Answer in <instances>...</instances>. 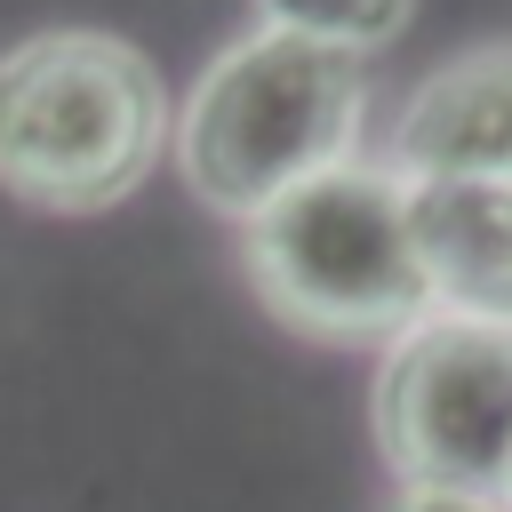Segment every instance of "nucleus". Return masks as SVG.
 Returning <instances> with one entry per match:
<instances>
[{
    "mask_svg": "<svg viewBox=\"0 0 512 512\" xmlns=\"http://www.w3.org/2000/svg\"><path fill=\"white\" fill-rule=\"evenodd\" d=\"M392 512H512V504H488V496H456V488H400Z\"/></svg>",
    "mask_w": 512,
    "mask_h": 512,
    "instance_id": "6e6552de",
    "label": "nucleus"
},
{
    "mask_svg": "<svg viewBox=\"0 0 512 512\" xmlns=\"http://www.w3.org/2000/svg\"><path fill=\"white\" fill-rule=\"evenodd\" d=\"M384 168L400 184H512V40L448 56L392 120Z\"/></svg>",
    "mask_w": 512,
    "mask_h": 512,
    "instance_id": "39448f33",
    "label": "nucleus"
},
{
    "mask_svg": "<svg viewBox=\"0 0 512 512\" xmlns=\"http://www.w3.org/2000/svg\"><path fill=\"white\" fill-rule=\"evenodd\" d=\"M408 8L416 0H256V32H288V40H312V48L368 56L408 24Z\"/></svg>",
    "mask_w": 512,
    "mask_h": 512,
    "instance_id": "0eeeda50",
    "label": "nucleus"
},
{
    "mask_svg": "<svg viewBox=\"0 0 512 512\" xmlns=\"http://www.w3.org/2000/svg\"><path fill=\"white\" fill-rule=\"evenodd\" d=\"M432 312L512 328V184H408Z\"/></svg>",
    "mask_w": 512,
    "mask_h": 512,
    "instance_id": "423d86ee",
    "label": "nucleus"
},
{
    "mask_svg": "<svg viewBox=\"0 0 512 512\" xmlns=\"http://www.w3.org/2000/svg\"><path fill=\"white\" fill-rule=\"evenodd\" d=\"M256 296L320 344H400L424 312V264L408 232V184L384 160H344L240 224Z\"/></svg>",
    "mask_w": 512,
    "mask_h": 512,
    "instance_id": "7ed1b4c3",
    "label": "nucleus"
},
{
    "mask_svg": "<svg viewBox=\"0 0 512 512\" xmlns=\"http://www.w3.org/2000/svg\"><path fill=\"white\" fill-rule=\"evenodd\" d=\"M168 136V80L120 32L56 24L0 48V192H16L24 208H120L152 176Z\"/></svg>",
    "mask_w": 512,
    "mask_h": 512,
    "instance_id": "f257e3e1",
    "label": "nucleus"
},
{
    "mask_svg": "<svg viewBox=\"0 0 512 512\" xmlns=\"http://www.w3.org/2000/svg\"><path fill=\"white\" fill-rule=\"evenodd\" d=\"M360 128H368L360 56L288 32H248L192 80V104L176 120V168L208 208L248 224L280 192L360 160Z\"/></svg>",
    "mask_w": 512,
    "mask_h": 512,
    "instance_id": "f03ea898",
    "label": "nucleus"
},
{
    "mask_svg": "<svg viewBox=\"0 0 512 512\" xmlns=\"http://www.w3.org/2000/svg\"><path fill=\"white\" fill-rule=\"evenodd\" d=\"M376 448L400 488L512 504V328L424 312L376 368Z\"/></svg>",
    "mask_w": 512,
    "mask_h": 512,
    "instance_id": "20e7f679",
    "label": "nucleus"
}]
</instances>
